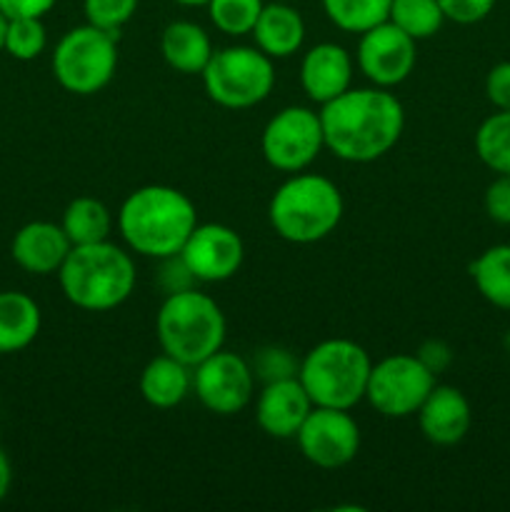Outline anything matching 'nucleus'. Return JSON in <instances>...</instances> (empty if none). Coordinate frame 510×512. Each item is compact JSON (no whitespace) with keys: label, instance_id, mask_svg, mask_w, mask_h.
Returning a JSON list of instances; mask_svg holds the SVG:
<instances>
[{"label":"nucleus","instance_id":"obj_30","mask_svg":"<svg viewBox=\"0 0 510 512\" xmlns=\"http://www.w3.org/2000/svg\"><path fill=\"white\" fill-rule=\"evenodd\" d=\"M138 3L140 0H83V13L90 25L118 35V30L135 15Z\"/></svg>","mask_w":510,"mask_h":512},{"label":"nucleus","instance_id":"obj_27","mask_svg":"<svg viewBox=\"0 0 510 512\" xmlns=\"http://www.w3.org/2000/svg\"><path fill=\"white\" fill-rule=\"evenodd\" d=\"M388 20L413 40H428L440 33L445 15L438 0H393Z\"/></svg>","mask_w":510,"mask_h":512},{"label":"nucleus","instance_id":"obj_1","mask_svg":"<svg viewBox=\"0 0 510 512\" xmlns=\"http://www.w3.org/2000/svg\"><path fill=\"white\" fill-rule=\"evenodd\" d=\"M325 148L345 163H373L395 148L405 128L403 103L388 88H348L320 105Z\"/></svg>","mask_w":510,"mask_h":512},{"label":"nucleus","instance_id":"obj_21","mask_svg":"<svg viewBox=\"0 0 510 512\" xmlns=\"http://www.w3.org/2000/svg\"><path fill=\"white\" fill-rule=\"evenodd\" d=\"M160 53L165 63L183 75H200L215 53L210 35L190 20H173L160 35Z\"/></svg>","mask_w":510,"mask_h":512},{"label":"nucleus","instance_id":"obj_2","mask_svg":"<svg viewBox=\"0 0 510 512\" xmlns=\"http://www.w3.org/2000/svg\"><path fill=\"white\" fill-rule=\"evenodd\" d=\"M195 225L193 200L170 185H143L118 210V230L128 248L155 260L178 255Z\"/></svg>","mask_w":510,"mask_h":512},{"label":"nucleus","instance_id":"obj_32","mask_svg":"<svg viewBox=\"0 0 510 512\" xmlns=\"http://www.w3.org/2000/svg\"><path fill=\"white\" fill-rule=\"evenodd\" d=\"M438 3L443 8L445 20H453L458 25H473L488 18L498 0H438Z\"/></svg>","mask_w":510,"mask_h":512},{"label":"nucleus","instance_id":"obj_24","mask_svg":"<svg viewBox=\"0 0 510 512\" xmlns=\"http://www.w3.org/2000/svg\"><path fill=\"white\" fill-rule=\"evenodd\" d=\"M60 225H63L65 235L73 245L103 243L113 230V215L103 200L83 195V198L70 200Z\"/></svg>","mask_w":510,"mask_h":512},{"label":"nucleus","instance_id":"obj_33","mask_svg":"<svg viewBox=\"0 0 510 512\" xmlns=\"http://www.w3.org/2000/svg\"><path fill=\"white\" fill-rule=\"evenodd\" d=\"M483 205L493 223L510 225V175H495L493 183L485 188Z\"/></svg>","mask_w":510,"mask_h":512},{"label":"nucleus","instance_id":"obj_39","mask_svg":"<svg viewBox=\"0 0 510 512\" xmlns=\"http://www.w3.org/2000/svg\"><path fill=\"white\" fill-rule=\"evenodd\" d=\"M5 33H8V18L0 13V50H5Z\"/></svg>","mask_w":510,"mask_h":512},{"label":"nucleus","instance_id":"obj_15","mask_svg":"<svg viewBox=\"0 0 510 512\" xmlns=\"http://www.w3.org/2000/svg\"><path fill=\"white\" fill-rule=\"evenodd\" d=\"M313 400L298 378L265 383L255 400V420L270 438L293 440L313 410Z\"/></svg>","mask_w":510,"mask_h":512},{"label":"nucleus","instance_id":"obj_20","mask_svg":"<svg viewBox=\"0 0 510 512\" xmlns=\"http://www.w3.org/2000/svg\"><path fill=\"white\" fill-rule=\"evenodd\" d=\"M193 393V368L170 355H158L140 373V395L158 410H170Z\"/></svg>","mask_w":510,"mask_h":512},{"label":"nucleus","instance_id":"obj_26","mask_svg":"<svg viewBox=\"0 0 510 512\" xmlns=\"http://www.w3.org/2000/svg\"><path fill=\"white\" fill-rule=\"evenodd\" d=\"M393 0H323V10L335 28L345 33H365L385 23Z\"/></svg>","mask_w":510,"mask_h":512},{"label":"nucleus","instance_id":"obj_11","mask_svg":"<svg viewBox=\"0 0 510 512\" xmlns=\"http://www.w3.org/2000/svg\"><path fill=\"white\" fill-rule=\"evenodd\" d=\"M193 393L210 413L238 415L253 400V365L240 355L220 348L193 368Z\"/></svg>","mask_w":510,"mask_h":512},{"label":"nucleus","instance_id":"obj_37","mask_svg":"<svg viewBox=\"0 0 510 512\" xmlns=\"http://www.w3.org/2000/svg\"><path fill=\"white\" fill-rule=\"evenodd\" d=\"M418 358L423 360V365L430 373L438 375L440 370L448 368L450 360H453V353H450L448 345L440 343V340H428V343L418 350Z\"/></svg>","mask_w":510,"mask_h":512},{"label":"nucleus","instance_id":"obj_12","mask_svg":"<svg viewBox=\"0 0 510 512\" xmlns=\"http://www.w3.org/2000/svg\"><path fill=\"white\" fill-rule=\"evenodd\" d=\"M295 440L303 458L315 468L338 470L358 455L360 428L350 410L313 408Z\"/></svg>","mask_w":510,"mask_h":512},{"label":"nucleus","instance_id":"obj_23","mask_svg":"<svg viewBox=\"0 0 510 512\" xmlns=\"http://www.w3.org/2000/svg\"><path fill=\"white\" fill-rule=\"evenodd\" d=\"M470 278L493 308L510 310V243L483 250L470 263Z\"/></svg>","mask_w":510,"mask_h":512},{"label":"nucleus","instance_id":"obj_6","mask_svg":"<svg viewBox=\"0 0 510 512\" xmlns=\"http://www.w3.org/2000/svg\"><path fill=\"white\" fill-rule=\"evenodd\" d=\"M373 360L363 345L348 338H330L300 360L298 380L315 408L353 410L365 400Z\"/></svg>","mask_w":510,"mask_h":512},{"label":"nucleus","instance_id":"obj_22","mask_svg":"<svg viewBox=\"0 0 510 512\" xmlns=\"http://www.w3.org/2000/svg\"><path fill=\"white\" fill-rule=\"evenodd\" d=\"M38 303L30 295L18 290H3L0 293V355L20 353L28 348L40 333Z\"/></svg>","mask_w":510,"mask_h":512},{"label":"nucleus","instance_id":"obj_4","mask_svg":"<svg viewBox=\"0 0 510 512\" xmlns=\"http://www.w3.org/2000/svg\"><path fill=\"white\" fill-rule=\"evenodd\" d=\"M343 195L325 175L293 173L273 193L268 218L275 233L295 245L328 238L343 220Z\"/></svg>","mask_w":510,"mask_h":512},{"label":"nucleus","instance_id":"obj_38","mask_svg":"<svg viewBox=\"0 0 510 512\" xmlns=\"http://www.w3.org/2000/svg\"><path fill=\"white\" fill-rule=\"evenodd\" d=\"M10 483H13V470H10V460L0 445V500H5V495L10 493Z\"/></svg>","mask_w":510,"mask_h":512},{"label":"nucleus","instance_id":"obj_9","mask_svg":"<svg viewBox=\"0 0 510 512\" xmlns=\"http://www.w3.org/2000/svg\"><path fill=\"white\" fill-rule=\"evenodd\" d=\"M325 148L320 113L290 105L268 120L260 135V150L270 168L280 173H303Z\"/></svg>","mask_w":510,"mask_h":512},{"label":"nucleus","instance_id":"obj_28","mask_svg":"<svg viewBox=\"0 0 510 512\" xmlns=\"http://www.w3.org/2000/svg\"><path fill=\"white\" fill-rule=\"evenodd\" d=\"M263 5V0H210L208 13L220 33L240 38V35L253 33Z\"/></svg>","mask_w":510,"mask_h":512},{"label":"nucleus","instance_id":"obj_13","mask_svg":"<svg viewBox=\"0 0 510 512\" xmlns=\"http://www.w3.org/2000/svg\"><path fill=\"white\" fill-rule=\"evenodd\" d=\"M415 60L418 40L410 38L390 20L360 33L355 63L360 73L378 88H395L405 83L415 70Z\"/></svg>","mask_w":510,"mask_h":512},{"label":"nucleus","instance_id":"obj_5","mask_svg":"<svg viewBox=\"0 0 510 512\" xmlns=\"http://www.w3.org/2000/svg\"><path fill=\"white\" fill-rule=\"evenodd\" d=\"M225 330L220 305L195 288L168 293L155 315V335L163 353L190 368L223 348Z\"/></svg>","mask_w":510,"mask_h":512},{"label":"nucleus","instance_id":"obj_16","mask_svg":"<svg viewBox=\"0 0 510 512\" xmlns=\"http://www.w3.org/2000/svg\"><path fill=\"white\" fill-rule=\"evenodd\" d=\"M418 425L425 440L433 445H458L460 440L468 435L470 423H473V413H470V403L458 388L453 385H438L430 390L428 398L418 408Z\"/></svg>","mask_w":510,"mask_h":512},{"label":"nucleus","instance_id":"obj_35","mask_svg":"<svg viewBox=\"0 0 510 512\" xmlns=\"http://www.w3.org/2000/svg\"><path fill=\"white\" fill-rule=\"evenodd\" d=\"M160 263H163V275H160V283L165 285V293L188 290V288H193V283H198V280L193 278V273L188 270V265L183 263L180 253L170 255V258H163Z\"/></svg>","mask_w":510,"mask_h":512},{"label":"nucleus","instance_id":"obj_3","mask_svg":"<svg viewBox=\"0 0 510 512\" xmlns=\"http://www.w3.org/2000/svg\"><path fill=\"white\" fill-rule=\"evenodd\" d=\"M60 290L75 308L88 313H105L133 295L135 263L130 253L110 240L90 245H73L58 270Z\"/></svg>","mask_w":510,"mask_h":512},{"label":"nucleus","instance_id":"obj_18","mask_svg":"<svg viewBox=\"0 0 510 512\" xmlns=\"http://www.w3.org/2000/svg\"><path fill=\"white\" fill-rule=\"evenodd\" d=\"M73 243L65 235L63 225L48 220H33L15 233L10 255L30 275H58L60 265L68 258Z\"/></svg>","mask_w":510,"mask_h":512},{"label":"nucleus","instance_id":"obj_7","mask_svg":"<svg viewBox=\"0 0 510 512\" xmlns=\"http://www.w3.org/2000/svg\"><path fill=\"white\" fill-rule=\"evenodd\" d=\"M200 75L208 98L228 110H245L263 103L275 85L273 58L250 45L215 50Z\"/></svg>","mask_w":510,"mask_h":512},{"label":"nucleus","instance_id":"obj_8","mask_svg":"<svg viewBox=\"0 0 510 512\" xmlns=\"http://www.w3.org/2000/svg\"><path fill=\"white\" fill-rule=\"evenodd\" d=\"M118 35L85 23L68 30L53 53V75L73 95H95L113 80L118 68Z\"/></svg>","mask_w":510,"mask_h":512},{"label":"nucleus","instance_id":"obj_19","mask_svg":"<svg viewBox=\"0 0 510 512\" xmlns=\"http://www.w3.org/2000/svg\"><path fill=\"white\" fill-rule=\"evenodd\" d=\"M255 48L268 58L283 60L298 53L305 40V20L295 8L285 3L263 5L258 23L253 28Z\"/></svg>","mask_w":510,"mask_h":512},{"label":"nucleus","instance_id":"obj_36","mask_svg":"<svg viewBox=\"0 0 510 512\" xmlns=\"http://www.w3.org/2000/svg\"><path fill=\"white\" fill-rule=\"evenodd\" d=\"M58 0H0V13L5 18H43Z\"/></svg>","mask_w":510,"mask_h":512},{"label":"nucleus","instance_id":"obj_17","mask_svg":"<svg viewBox=\"0 0 510 512\" xmlns=\"http://www.w3.org/2000/svg\"><path fill=\"white\" fill-rule=\"evenodd\" d=\"M353 80V58L338 43H318L300 60V85L313 103L325 105L343 95Z\"/></svg>","mask_w":510,"mask_h":512},{"label":"nucleus","instance_id":"obj_34","mask_svg":"<svg viewBox=\"0 0 510 512\" xmlns=\"http://www.w3.org/2000/svg\"><path fill=\"white\" fill-rule=\"evenodd\" d=\"M485 95L495 110H510V60H503L488 70Z\"/></svg>","mask_w":510,"mask_h":512},{"label":"nucleus","instance_id":"obj_10","mask_svg":"<svg viewBox=\"0 0 510 512\" xmlns=\"http://www.w3.org/2000/svg\"><path fill=\"white\" fill-rule=\"evenodd\" d=\"M433 388L435 373L425 368L418 355H390L370 368L365 400L383 418H410Z\"/></svg>","mask_w":510,"mask_h":512},{"label":"nucleus","instance_id":"obj_40","mask_svg":"<svg viewBox=\"0 0 510 512\" xmlns=\"http://www.w3.org/2000/svg\"><path fill=\"white\" fill-rule=\"evenodd\" d=\"M178 5H185V8H200V5H208L210 0H175Z\"/></svg>","mask_w":510,"mask_h":512},{"label":"nucleus","instance_id":"obj_29","mask_svg":"<svg viewBox=\"0 0 510 512\" xmlns=\"http://www.w3.org/2000/svg\"><path fill=\"white\" fill-rule=\"evenodd\" d=\"M48 45L43 18H8L5 33V53L15 60H35Z\"/></svg>","mask_w":510,"mask_h":512},{"label":"nucleus","instance_id":"obj_14","mask_svg":"<svg viewBox=\"0 0 510 512\" xmlns=\"http://www.w3.org/2000/svg\"><path fill=\"white\" fill-rule=\"evenodd\" d=\"M180 258L198 283H223L243 265L245 245L228 225L203 223L188 235Z\"/></svg>","mask_w":510,"mask_h":512},{"label":"nucleus","instance_id":"obj_25","mask_svg":"<svg viewBox=\"0 0 510 512\" xmlns=\"http://www.w3.org/2000/svg\"><path fill=\"white\" fill-rule=\"evenodd\" d=\"M475 153L495 175H510V110H495L478 125Z\"/></svg>","mask_w":510,"mask_h":512},{"label":"nucleus","instance_id":"obj_31","mask_svg":"<svg viewBox=\"0 0 510 512\" xmlns=\"http://www.w3.org/2000/svg\"><path fill=\"white\" fill-rule=\"evenodd\" d=\"M300 363L293 358V353L285 348H263L255 355L253 373L255 378H260L263 383H273V380H285V378H298Z\"/></svg>","mask_w":510,"mask_h":512}]
</instances>
